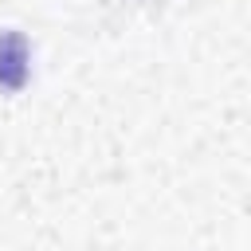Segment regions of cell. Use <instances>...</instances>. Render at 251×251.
<instances>
[{
    "instance_id": "obj_1",
    "label": "cell",
    "mask_w": 251,
    "mask_h": 251,
    "mask_svg": "<svg viewBox=\"0 0 251 251\" xmlns=\"http://www.w3.org/2000/svg\"><path fill=\"white\" fill-rule=\"evenodd\" d=\"M27 71H31V47H27V35L8 27L0 31V90L16 94L27 86Z\"/></svg>"
}]
</instances>
